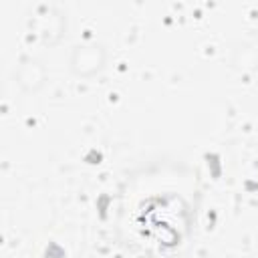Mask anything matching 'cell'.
Wrapping results in <instances>:
<instances>
[{
	"label": "cell",
	"mask_w": 258,
	"mask_h": 258,
	"mask_svg": "<svg viewBox=\"0 0 258 258\" xmlns=\"http://www.w3.org/2000/svg\"><path fill=\"white\" fill-rule=\"evenodd\" d=\"M14 77H16V83H18L24 91L36 93V91L44 85V81H46V69H44V64H42L40 60H36V58H24V60L16 67Z\"/></svg>",
	"instance_id": "3957f363"
},
{
	"label": "cell",
	"mask_w": 258,
	"mask_h": 258,
	"mask_svg": "<svg viewBox=\"0 0 258 258\" xmlns=\"http://www.w3.org/2000/svg\"><path fill=\"white\" fill-rule=\"evenodd\" d=\"M107 48L99 42L77 44L69 56V69L77 77H93L105 69Z\"/></svg>",
	"instance_id": "6da1fadb"
},
{
	"label": "cell",
	"mask_w": 258,
	"mask_h": 258,
	"mask_svg": "<svg viewBox=\"0 0 258 258\" xmlns=\"http://www.w3.org/2000/svg\"><path fill=\"white\" fill-rule=\"evenodd\" d=\"M34 16H36V20H34L36 34L44 42L52 44V42H56L62 36V30L67 28V18H64V14L58 8H54V6H40Z\"/></svg>",
	"instance_id": "7a4b0ae2"
}]
</instances>
